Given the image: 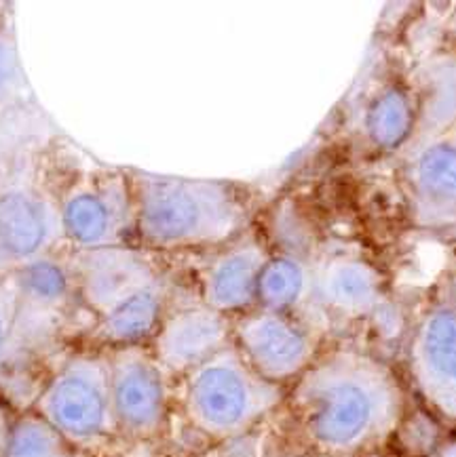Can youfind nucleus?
<instances>
[{
  "label": "nucleus",
  "instance_id": "f257e3e1",
  "mask_svg": "<svg viewBox=\"0 0 456 457\" xmlns=\"http://www.w3.org/2000/svg\"><path fill=\"white\" fill-rule=\"evenodd\" d=\"M401 388L389 365L353 348L319 353L288 388L285 409L300 441L324 457L376 447L401 418Z\"/></svg>",
  "mask_w": 456,
  "mask_h": 457
},
{
  "label": "nucleus",
  "instance_id": "f03ea898",
  "mask_svg": "<svg viewBox=\"0 0 456 457\" xmlns=\"http://www.w3.org/2000/svg\"><path fill=\"white\" fill-rule=\"evenodd\" d=\"M136 245L167 257L212 253L256 224V195L231 179L130 169Z\"/></svg>",
  "mask_w": 456,
  "mask_h": 457
},
{
  "label": "nucleus",
  "instance_id": "7ed1b4c3",
  "mask_svg": "<svg viewBox=\"0 0 456 457\" xmlns=\"http://www.w3.org/2000/svg\"><path fill=\"white\" fill-rule=\"evenodd\" d=\"M178 384L186 424L215 445L254 432L288 396V388L262 379L232 344Z\"/></svg>",
  "mask_w": 456,
  "mask_h": 457
},
{
  "label": "nucleus",
  "instance_id": "20e7f679",
  "mask_svg": "<svg viewBox=\"0 0 456 457\" xmlns=\"http://www.w3.org/2000/svg\"><path fill=\"white\" fill-rule=\"evenodd\" d=\"M89 457L116 455V430L108 354L72 344L45 375L28 407Z\"/></svg>",
  "mask_w": 456,
  "mask_h": 457
},
{
  "label": "nucleus",
  "instance_id": "39448f33",
  "mask_svg": "<svg viewBox=\"0 0 456 457\" xmlns=\"http://www.w3.org/2000/svg\"><path fill=\"white\" fill-rule=\"evenodd\" d=\"M51 145L28 150L0 190V277L66 251Z\"/></svg>",
  "mask_w": 456,
  "mask_h": 457
},
{
  "label": "nucleus",
  "instance_id": "423d86ee",
  "mask_svg": "<svg viewBox=\"0 0 456 457\" xmlns=\"http://www.w3.org/2000/svg\"><path fill=\"white\" fill-rule=\"evenodd\" d=\"M17 285V308L13 339L7 365L0 379L32 367L54 362L74 344L76 314L83 312L76 300L72 278L60 255L46 257L13 274Z\"/></svg>",
  "mask_w": 456,
  "mask_h": 457
},
{
  "label": "nucleus",
  "instance_id": "0eeeda50",
  "mask_svg": "<svg viewBox=\"0 0 456 457\" xmlns=\"http://www.w3.org/2000/svg\"><path fill=\"white\" fill-rule=\"evenodd\" d=\"M57 201L66 249L136 245L130 169L99 162L57 169Z\"/></svg>",
  "mask_w": 456,
  "mask_h": 457
},
{
  "label": "nucleus",
  "instance_id": "6e6552de",
  "mask_svg": "<svg viewBox=\"0 0 456 457\" xmlns=\"http://www.w3.org/2000/svg\"><path fill=\"white\" fill-rule=\"evenodd\" d=\"M110 392L121 443H156L167 435L172 384L165 369L146 345L108 350Z\"/></svg>",
  "mask_w": 456,
  "mask_h": 457
},
{
  "label": "nucleus",
  "instance_id": "1a4fd4ad",
  "mask_svg": "<svg viewBox=\"0 0 456 457\" xmlns=\"http://www.w3.org/2000/svg\"><path fill=\"white\" fill-rule=\"evenodd\" d=\"M63 260L72 278L76 300L89 316V322L113 312L169 272L163 257L138 245L66 249Z\"/></svg>",
  "mask_w": 456,
  "mask_h": 457
},
{
  "label": "nucleus",
  "instance_id": "9d476101",
  "mask_svg": "<svg viewBox=\"0 0 456 457\" xmlns=\"http://www.w3.org/2000/svg\"><path fill=\"white\" fill-rule=\"evenodd\" d=\"M232 345L262 379L290 388L319 356V342L298 314L251 308L232 319Z\"/></svg>",
  "mask_w": 456,
  "mask_h": 457
},
{
  "label": "nucleus",
  "instance_id": "9b49d317",
  "mask_svg": "<svg viewBox=\"0 0 456 457\" xmlns=\"http://www.w3.org/2000/svg\"><path fill=\"white\" fill-rule=\"evenodd\" d=\"M232 344V319L197 297L175 295L148 348L173 382L195 371Z\"/></svg>",
  "mask_w": 456,
  "mask_h": 457
},
{
  "label": "nucleus",
  "instance_id": "f8f14e48",
  "mask_svg": "<svg viewBox=\"0 0 456 457\" xmlns=\"http://www.w3.org/2000/svg\"><path fill=\"white\" fill-rule=\"evenodd\" d=\"M273 247L254 224L224 247L207 253L197 272V297L218 312L235 316L258 306V280Z\"/></svg>",
  "mask_w": 456,
  "mask_h": 457
},
{
  "label": "nucleus",
  "instance_id": "ddd939ff",
  "mask_svg": "<svg viewBox=\"0 0 456 457\" xmlns=\"http://www.w3.org/2000/svg\"><path fill=\"white\" fill-rule=\"evenodd\" d=\"M401 184L414 224L435 228L456 221V136L417 145L403 161Z\"/></svg>",
  "mask_w": 456,
  "mask_h": 457
},
{
  "label": "nucleus",
  "instance_id": "4468645a",
  "mask_svg": "<svg viewBox=\"0 0 456 457\" xmlns=\"http://www.w3.org/2000/svg\"><path fill=\"white\" fill-rule=\"evenodd\" d=\"M410 367L426 401L456 418V310L435 308L420 319L410 344Z\"/></svg>",
  "mask_w": 456,
  "mask_h": 457
},
{
  "label": "nucleus",
  "instance_id": "2eb2a0df",
  "mask_svg": "<svg viewBox=\"0 0 456 457\" xmlns=\"http://www.w3.org/2000/svg\"><path fill=\"white\" fill-rule=\"evenodd\" d=\"M175 295H178V283L169 270L155 285L139 291L113 312L87 322L76 336L74 344L104 350V353L125 348V345H146L159 329L163 316Z\"/></svg>",
  "mask_w": 456,
  "mask_h": 457
},
{
  "label": "nucleus",
  "instance_id": "dca6fc26",
  "mask_svg": "<svg viewBox=\"0 0 456 457\" xmlns=\"http://www.w3.org/2000/svg\"><path fill=\"white\" fill-rule=\"evenodd\" d=\"M384 280L370 262L350 253L313 260V300L344 316H367L383 302Z\"/></svg>",
  "mask_w": 456,
  "mask_h": 457
},
{
  "label": "nucleus",
  "instance_id": "f3484780",
  "mask_svg": "<svg viewBox=\"0 0 456 457\" xmlns=\"http://www.w3.org/2000/svg\"><path fill=\"white\" fill-rule=\"evenodd\" d=\"M418 127V99L403 83L384 85L374 93L364 112V133L372 148L395 152L410 144Z\"/></svg>",
  "mask_w": 456,
  "mask_h": 457
},
{
  "label": "nucleus",
  "instance_id": "a211bd4d",
  "mask_svg": "<svg viewBox=\"0 0 456 457\" xmlns=\"http://www.w3.org/2000/svg\"><path fill=\"white\" fill-rule=\"evenodd\" d=\"M308 300H313V260L273 251L258 280V306L298 314Z\"/></svg>",
  "mask_w": 456,
  "mask_h": 457
},
{
  "label": "nucleus",
  "instance_id": "6ab92c4d",
  "mask_svg": "<svg viewBox=\"0 0 456 457\" xmlns=\"http://www.w3.org/2000/svg\"><path fill=\"white\" fill-rule=\"evenodd\" d=\"M54 136L49 116L37 102L0 112V190L20 158L34 145L54 142Z\"/></svg>",
  "mask_w": 456,
  "mask_h": 457
},
{
  "label": "nucleus",
  "instance_id": "aec40b11",
  "mask_svg": "<svg viewBox=\"0 0 456 457\" xmlns=\"http://www.w3.org/2000/svg\"><path fill=\"white\" fill-rule=\"evenodd\" d=\"M3 457H89L32 409L17 411Z\"/></svg>",
  "mask_w": 456,
  "mask_h": 457
},
{
  "label": "nucleus",
  "instance_id": "412c9836",
  "mask_svg": "<svg viewBox=\"0 0 456 457\" xmlns=\"http://www.w3.org/2000/svg\"><path fill=\"white\" fill-rule=\"evenodd\" d=\"M37 102L26 79L15 32L7 23H0V112Z\"/></svg>",
  "mask_w": 456,
  "mask_h": 457
},
{
  "label": "nucleus",
  "instance_id": "4be33fe9",
  "mask_svg": "<svg viewBox=\"0 0 456 457\" xmlns=\"http://www.w3.org/2000/svg\"><path fill=\"white\" fill-rule=\"evenodd\" d=\"M17 308V285L13 274L0 277V373L7 365Z\"/></svg>",
  "mask_w": 456,
  "mask_h": 457
},
{
  "label": "nucleus",
  "instance_id": "5701e85b",
  "mask_svg": "<svg viewBox=\"0 0 456 457\" xmlns=\"http://www.w3.org/2000/svg\"><path fill=\"white\" fill-rule=\"evenodd\" d=\"M17 415V409L11 405V403L0 395V457L4 453V447H7L11 426H13V420Z\"/></svg>",
  "mask_w": 456,
  "mask_h": 457
},
{
  "label": "nucleus",
  "instance_id": "b1692460",
  "mask_svg": "<svg viewBox=\"0 0 456 457\" xmlns=\"http://www.w3.org/2000/svg\"><path fill=\"white\" fill-rule=\"evenodd\" d=\"M452 291H454V302H456V277H454V287H452Z\"/></svg>",
  "mask_w": 456,
  "mask_h": 457
},
{
  "label": "nucleus",
  "instance_id": "393cba45",
  "mask_svg": "<svg viewBox=\"0 0 456 457\" xmlns=\"http://www.w3.org/2000/svg\"><path fill=\"white\" fill-rule=\"evenodd\" d=\"M108 457H119V455H108Z\"/></svg>",
  "mask_w": 456,
  "mask_h": 457
}]
</instances>
